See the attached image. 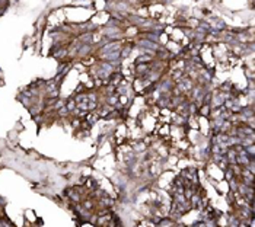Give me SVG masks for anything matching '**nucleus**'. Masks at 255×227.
<instances>
[{
  "label": "nucleus",
  "mask_w": 255,
  "mask_h": 227,
  "mask_svg": "<svg viewBox=\"0 0 255 227\" xmlns=\"http://www.w3.org/2000/svg\"><path fill=\"white\" fill-rule=\"evenodd\" d=\"M140 45H141V47H147V48H155V50L157 48L155 42H150V41H147V39H144V41H140Z\"/></svg>",
  "instance_id": "nucleus-1"
},
{
  "label": "nucleus",
  "mask_w": 255,
  "mask_h": 227,
  "mask_svg": "<svg viewBox=\"0 0 255 227\" xmlns=\"http://www.w3.org/2000/svg\"><path fill=\"white\" fill-rule=\"evenodd\" d=\"M105 58H106V60H114V58H118V51L106 52V54H105Z\"/></svg>",
  "instance_id": "nucleus-2"
},
{
  "label": "nucleus",
  "mask_w": 255,
  "mask_h": 227,
  "mask_svg": "<svg viewBox=\"0 0 255 227\" xmlns=\"http://www.w3.org/2000/svg\"><path fill=\"white\" fill-rule=\"evenodd\" d=\"M130 50H131V48H130V47H127V48L122 51V57H127L128 54H130Z\"/></svg>",
  "instance_id": "nucleus-3"
},
{
  "label": "nucleus",
  "mask_w": 255,
  "mask_h": 227,
  "mask_svg": "<svg viewBox=\"0 0 255 227\" xmlns=\"http://www.w3.org/2000/svg\"><path fill=\"white\" fill-rule=\"evenodd\" d=\"M147 38H149V39H153V41H157V36H156V35H149Z\"/></svg>",
  "instance_id": "nucleus-4"
},
{
  "label": "nucleus",
  "mask_w": 255,
  "mask_h": 227,
  "mask_svg": "<svg viewBox=\"0 0 255 227\" xmlns=\"http://www.w3.org/2000/svg\"><path fill=\"white\" fill-rule=\"evenodd\" d=\"M149 60V57H140L139 58V61H147Z\"/></svg>",
  "instance_id": "nucleus-5"
}]
</instances>
